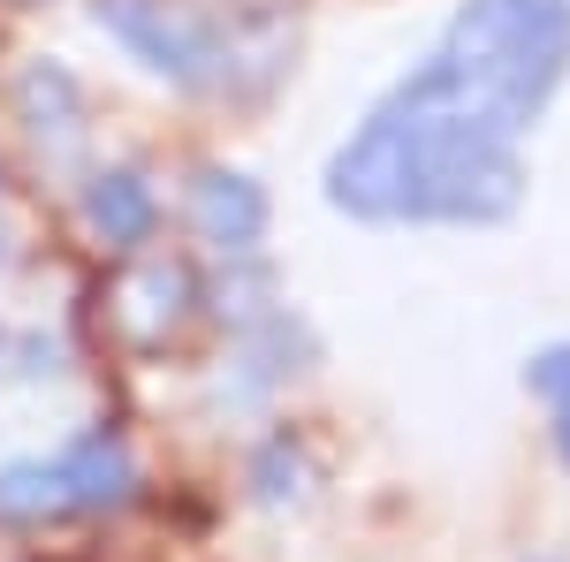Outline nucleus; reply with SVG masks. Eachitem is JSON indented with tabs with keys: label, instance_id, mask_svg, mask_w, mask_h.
Listing matches in <instances>:
<instances>
[{
	"label": "nucleus",
	"instance_id": "obj_11",
	"mask_svg": "<svg viewBox=\"0 0 570 562\" xmlns=\"http://www.w3.org/2000/svg\"><path fill=\"white\" fill-rule=\"evenodd\" d=\"M16 8H39V0H16Z\"/></svg>",
	"mask_w": 570,
	"mask_h": 562
},
{
	"label": "nucleus",
	"instance_id": "obj_3",
	"mask_svg": "<svg viewBox=\"0 0 570 562\" xmlns=\"http://www.w3.org/2000/svg\"><path fill=\"white\" fill-rule=\"evenodd\" d=\"M91 16H99L107 39L130 46L137 61H145L153 77H168V85H220V77H228V53H236V46L220 39V23L190 16L176 0H99Z\"/></svg>",
	"mask_w": 570,
	"mask_h": 562
},
{
	"label": "nucleus",
	"instance_id": "obj_4",
	"mask_svg": "<svg viewBox=\"0 0 570 562\" xmlns=\"http://www.w3.org/2000/svg\"><path fill=\"white\" fill-rule=\"evenodd\" d=\"M190 228H198L214 252L244 259L266 236V190L236 168H198V183H190Z\"/></svg>",
	"mask_w": 570,
	"mask_h": 562
},
{
	"label": "nucleus",
	"instance_id": "obj_2",
	"mask_svg": "<svg viewBox=\"0 0 570 562\" xmlns=\"http://www.w3.org/2000/svg\"><path fill=\"white\" fill-rule=\"evenodd\" d=\"M434 53H449L480 91L532 122L570 77V0H464Z\"/></svg>",
	"mask_w": 570,
	"mask_h": 562
},
{
	"label": "nucleus",
	"instance_id": "obj_9",
	"mask_svg": "<svg viewBox=\"0 0 570 562\" xmlns=\"http://www.w3.org/2000/svg\"><path fill=\"white\" fill-rule=\"evenodd\" d=\"M525 388L548 403V418H556V448H563L570 464V343H548L525 357Z\"/></svg>",
	"mask_w": 570,
	"mask_h": 562
},
{
	"label": "nucleus",
	"instance_id": "obj_5",
	"mask_svg": "<svg viewBox=\"0 0 570 562\" xmlns=\"http://www.w3.org/2000/svg\"><path fill=\"white\" fill-rule=\"evenodd\" d=\"M53 472H61V494H69V510H122L137 494V464L122 441H107V433H85V441H69L61 456H53Z\"/></svg>",
	"mask_w": 570,
	"mask_h": 562
},
{
	"label": "nucleus",
	"instance_id": "obj_1",
	"mask_svg": "<svg viewBox=\"0 0 570 562\" xmlns=\"http://www.w3.org/2000/svg\"><path fill=\"white\" fill-rule=\"evenodd\" d=\"M327 206L373 228H403V220L494 228L525 206V160L518 137L395 85L327 160Z\"/></svg>",
	"mask_w": 570,
	"mask_h": 562
},
{
	"label": "nucleus",
	"instance_id": "obj_10",
	"mask_svg": "<svg viewBox=\"0 0 570 562\" xmlns=\"http://www.w3.org/2000/svg\"><path fill=\"white\" fill-rule=\"evenodd\" d=\"M0 259H8V220H0Z\"/></svg>",
	"mask_w": 570,
	"mask_h": 562
},
{
	"label": "nucleus",
	"instance_id": "obj_6",
	"mask_svg": "<svg viewBox=\"0 0 570 562\" xmlns=\"http://www.w3.org/2000/svg\"><path fill=\"white\" fill-rule=\"evenodd\" d=\"M85 220L99 244H115V252H137L145 236H153V220H160V198H153V183L137 168H99L85 183Z\"/></svg>",
	"mask_w": 570,
	"mask_h": 562
},
{
	"label": "nucleus",
	"instance_id": "obj_7",
	"mask_svg": "<svg viewBox=\"0 0 570 562\" xmlns=\"http://www.w3.org/2000/svg\"><path fill=\"white\" fill-rule=\"evenodd\" d=\"M16 115H23V130L39 137L46 152H69L85 137V91H77V77L61 61H31L16 77Z\"/></svg>",
	"mask_w": 570,
	"mask_h": 562
},
{
	"label": "nucleus",
	"instance_id": "obj_12",
	"mask_svg": "<svg viewBox=\"0 0 570 562\" xmlns=\"http://www.w3.org/2000/svg\"><path fill=\"white\" fill-rule=\"evenodd\" d=\"M0 357H8V335H0Z\"/></svg>",
	"mask_w": 570,
	"mask_h": 562
},
{
	"label": "nucleus",
	"instance_id": "obj_8",
	"mask_svg": "<svg viewBox=\"0 0 570 562\" xmlns=\"http://www.w3.org/2000/svg\"><path fill=\"white\" fill-rule=\"evenodd\" d=\"M0 517H69V494H61V472L53 456H16L0 464Z\"/></svg>",
	"mask_w": 570,
	"mask_h": 562
}]
</instances>
